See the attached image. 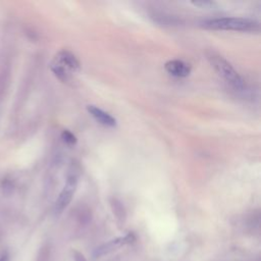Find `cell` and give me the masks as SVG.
<instances>
[{
  "label": "cell",
  "instance_id": "obj_1",
  "mask_svg": "<svg viewBox=\"0 0 261 261\" xmlns=\"http://www.w3.org/2000/svg\"><path fill=\"white\" fill-rule=\"evenodd\" d=\"M50 70L61 82H69L73 75L80 72L81 64L74 53L68 50H60L50 62Z\"/></svg>",
  "mask_w": 261,
  "mask_h": 261
},
{
  "label": "cell",
  "instance_id": "obj_2",
  "mask_svg": "<svg viewBox=\"0 0 261 261\" xmlns=\"http://www.w3.org/2000/svg\"><path fill=\"white\" fill-rule=\"evenodd\" d=\"M202 26L210 30L238 32H258L260 29V23L257 20L245 17L212 18L203 21Z\"/></svg>",
  "mask_w": 261,
  "mask_h": 261
},
{
  "label": "cell",
  "instance_id": "obj_3",
  "mask_svg": "<svg viewBox=\"0 0 261 261\" xmlns=\"http://www.w3.org/2000/svg\"><path fill=\"white\" fill-rule=\"evenodd\" d=\"M212 67L216 69V72L226 80L233 88L236 90L242 91L245 88V83L240 74L237 72L234 66L220 55L211 54L208 57Z\"/></svg>",
  "mask_w": 261,
  "mask_h": 261
},
{
  "label": "cell",
  "instance_id": "obj_4",
  "mask_svg": "<svg viewBox=\"0 0 261 261\" xmlns=\"http://www.w3.org/2000/svg\"><path fill=\"white\" fill-rule=\"evenodd\" d=\"M78 179H79V176L74 169L73 172L69 173L67 180H66V184L63 187L62 191L60 192V194H59V196H58V198L55 202L54 211H55L56 215H59V213H61L68 206L70 201H72L73 196H74L75 191H76L77 185H78Z\"/></svg>",
  "mask_w": 261,
  "mask_h": 261
},
{
  "label": "cell",
  "instance_id": "obj_5",
  "mask_svg": "<svg viewBox=\"0 0 261 261\" xmlns=\"http://www.w3.org/2000/svg\"><path fill=\"white\" fill-rule=\"evenodd\" d=\"M164 68L173 77L186 78L191 74V66L183 60L173 59L165 62Z\"/></svg>",
  "mask_w": 261,
  "mask_h": 261
},
{
  "label": "cell",
  "instance_id": "obj_6",
  "mask_svg": "<svg viewBox=\"0 0 261 261\" xmlns=\"http://www.w3.org/2000/svg\"><path fill=\"white\" fill-rule=\"evenodd\" d=\"M87 111L89 114L94 118L95 121L99 123L100 125L108 128H114L116 126V120L110 115L108 112L102 110L101 108L95 106V105H88Z\"/></svg>",
  "mask_w": 261,
  "mask_h": 261
},
{
  "label": "cell",
  "instance_id": "obj_7",
  "mask_svg": "<svg viewBox=\"0 0 261 261\" xmlns=\"http://www.w3.org/2000/svg\"><path fill=\"white\" fill-rule=\"evenodd\" d=\"M61 138L63 142H65L68 145H75L77 143V137L68 130H64L61 134Z\"/></svg>",
  "mask_w": 261,
  "mask_h": 261
},
{
  "label": "cell",
  "instance_id": "obj_8",
  "mask_svg": "<svg viewBox=\"0 0 261 261\" xmlns=\"http://www.w3.org/2000/svg\"><path fill=\"white\" fill-rule=\"evenodd\" d=\"M192 4L200 7V8H210L216 5V3L212 1H194V2H192Z\"/></svg>",
  "mask_w": 261,
  "mask_h": 261
},
{
  "label": "cell",
  "instance_id": "obj_9",
  "mask_svg": "<svg viewBox=\"0 0 261 261\" xmlns=\"http://www.w3.org/2000/svg\"><path fill=\"white\" fill-rule=\"evenodd\" d=\"M75 255H76V257H75V259H76V261H86L85 260V258H84V256L83 255H81L80 253H75Z\"/></svg>",
  "mask_w": 261,
  "mask_h": 261
},
{
  "label": "cell",
  "instance_id": "obj_10",
  "mask_svg": "<svg viewBox=\"0 0 261 261\" xmlns=\"http://www.w3.org/2000/svg\"><path fill=\"white\" fill-rule=\"evenodd\" d=\"M0 261H8V256L6 254L2 255L1 258H0Z\"/></svg>",
  "mask_w": 261,
  "mask_h": 261
}]
</instances>
